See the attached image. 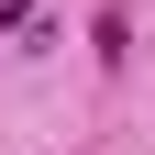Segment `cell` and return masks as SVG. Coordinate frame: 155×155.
I'll return each instance as SVG.
<instances>
[{"label":"cell","mask_w":155,"mask_h":155,"mask_svg":"<svg viewBox=\"0 0 155 155\" xmlns=\"http://www.w3.org/2000/svg\"><path fill=\"white\" fill-rule=\"evenodd\" d=\"M22 11H33V0H0V22H22Z\"/></svg>","instance_id":"1"}]
</instances>
